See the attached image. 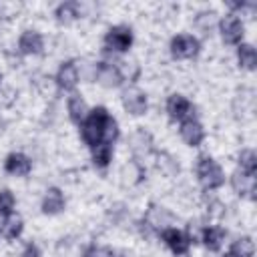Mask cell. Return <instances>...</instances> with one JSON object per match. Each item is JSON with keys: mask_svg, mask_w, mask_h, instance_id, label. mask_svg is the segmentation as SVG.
Segmentation results:
<instances>
[{"mask_svg": "<svg viewBox=\"0 0 257 257\" xmlns=\"http://www.w3.org/2000/svg\"><path fill=\"white\" fill-rule=\"evenodd\" d=\"M128 149L133 153V161L143 163L145 159H149L151 155H155V141L153 135L149 131H145L143 126H139L131 137H128Z\"/></svg>", "mask_w": 257, "mask_h": 257, "instance_id": "5b68a950", "label": "cell"}, {"mask_svg": "<svg viewBox=\"0 0 257 257\" xmlns=\"http://www.w3.org/2000/svg\"><path fill=\"white\" fill-rule=\"evenodd\" d=\"M207 213H209V217H213V219H221V217L225 215V205H223L221 201H217V199H211Z\"/></svg>", "mask_w": 257, "mask_h": 257, "instance_id": "1f68e13d", "label": "cell"}, {"mask_svg": "<svg viewBox=\"0 0 257 257\" xmlns=\"http://www.w3.org/2000/svg\"><path fill=\"white\" fill-rule=\"evenodd\" d=\"M94 80L98 84H102L104 88H116V86H120L124 82L118 64L106 62V60L96 62V66H94Z\"/></svg>", "mask_w": 257, "mask_h": 257, "instance_id": "ba28073f", "label": "cell"}, {"mask_svg": "<svg viewBox=\"0 0 257 257\" xmlns=\"http://www.w3.org/2000/svg\"><path fill=\"white\" fill-rule=\"evenodd\" d=\"M82 257H122V253L110 249V247H102V245H88L82 251Z\"/></svg>", "mask_w": 257, "mask_h": 257, "instance_id": "f1b7e54d", "label": "cell"}, {"mask_svg": "<svg viewBox=\"0 0 257 257\" xmlns=\"http://www.w3.org/2000/svg\"><path fill=\"white\" fill-rule=\"evenodd\" d=\"M20 257H40V247L36 243H26L24 249H22V255Z\"/></svg>", "mask_w": 257, "mask_h": 257, "instance_id": "d6a6232c", "label": "cell"}, {"mask_svg": "<svg viewBox=\"0 0 257 257\" xmlns=\"http://www.w3.org/2000/svg\"><path fill=\"white\" fill-rule=\"evenodd\" d=\"M104 52H112V54H122L133 46V30L128 26H110L104 34L102 40Z\"/></svg>", "mask_w": 257, "mask_h": 257, "instance_id": "277c9868", "label": "cell"}, {"mask_svg": "<svg viewBox=\"0 0 257 257\" xmlns=\"http://www.w3.org/2000/svg\"><path fill=\"white\" fill-rule=\"evenodd\" d=\"M0 229H2L4 239L14 241V239H18V237L22 235V231H24V221H22L18 215H10V217L4 221V225H2Z\"/></svg>", "mask_w": 257, "mask_h": 257, "instance_id": "603a6c76", "label": "cell"}, {"mask_svg": "<svg viewBox=\"0 0 257 257\" xmlns=\"http://www.w3.org/2000/svg\"><path fill=\"white\" fill-rule=\"evenodd\" d=\"M120 100H122L124 110H126L128 114H133V116H141V114H145L147 108H149L147 94H145V90H141L139 86H128V88H124Z\"/></svg>", "mask_w": 257, "mask_h": 257, "instance_id": "9c48e42d", "label": "cell"}, {"mask_svg": "<svg viewBox=\"0 0 257 257\" xmlns=\"http://www.w3.org/2000/svg\"><path fill=\"white\" fill-rule=\"evenodd\" d=\"M44 48V38L40 32L36 30H24L18 36V52L24 56H32V54H40Z\"/></svg>", "mask_w": 257, "mask_h": 257, "instance_id": "9a60e30c", "label": "cell"}, {"mask_svg": "<svg viewBox=\"0 0 257 257\" xmlns=\"http://www.w3.org/2000/svg\"><path fill=\"white\" fill-rule=\"evenodd\" d=\"M0 122H2V112H0Z\"/></svg>", "mask_w": 257, "mask_h": 257, "instance_id": "d590c367", "label": "cell"}, {"mask_svg": "<svg viewBox=\"0 0 257 257\" xmlns=\"http://www.w3.org/2000/svg\"><path fill=\"white\" fill-rule=\"evenodd\" d=\"M66 110H68V116L74 124H80L84 120V116L88 114V106L78 92H70V96L66 100Z\"/></svg>", "mask_w": 257, "mask_h": 257, "instance_id": "d6986e66", "label": "cell"}, {"mask_svg": "<svg viewBox=\"0 0 257 257\" xmlns=\"http://www.w3.org/2000/svg\"><path fill=\"white\" fill-rule=\"evenodd\" d=\"M159 237H161V241L171 249L173 255L181 257V255H187V253H189L191 241L187 239L185 231H181V229H177V227H169V229H163V231L159 233Z\"/></svg>", "mask_w": 257, "mask_h": 257, "instance_id": "8fae6325", "label": "cell"}, {"mask_svg": "<svg viewBox=\"0 0 257 257\" xmlns=\"http://www.w3.org/2000/svg\"><path fill=\"white\" fill-rule=\"evenodd\" d=\"M237 163H239V169L245 171V173H251L255 175L257 173V155L253 149H243L237 157Z\"/></svg>", "mask_w": 257, "mask_h": 257, "instance_id": "4316f807", "label": "cell"}, {"mask_svg": "<svg viewBox=\"0 0 257 257\" xmlns=\"http://www.w3.org/2000/svg\"><path fill=\"white\" fill-rule=\"evenodd\" d=\"M219 32H221V38L225 44H233V46H239L241 40H243V34H245V26L241 22V18L237 14H227L219 20Z\"/></svg>", "mask_w": 257, "mask_h": 257, "instance_id": "8992f818", "label": "cell"}, {"mask_svg": "<svg viewBox=\"0 0 257 257\" xmlns=\"http://www.w3.org/2000/svg\"><path fill=\"white\" fill-rule=\"evenodd\" d=\"M0 84H2V70H0Z\"/></svg>", "mask_w": 257, "mask_h": 257, "instance_id": "e575fe53", "label": "cell"}, {"mask_svg": "<svg viewBox=\"0 0 257 257\" xmlns=\"http://www.w3.org/2000/svg\"><path fill=\"white\" fill-rule=\"evenodd\" d=\"M225 237H227V231L223 227H219V225H207L203 229V233H201V241L199 243H203L205 249H209V251H219L221 245H223V241H225Z\"/></svg>", "mask_w": 257, "mask_h": 257, "instance_id": "ac0fdd59", "label": "cell"}, {"mask_svg": "<svg viewBox=\"0 0 257 257\" xmlns=\"http://www.w3.org/2000/svg\"><path fill=\"white\" fill-rule=\"evenodd\" d=\"M195 171H197V179L199 183L203 185L205 191H215L219 187H223L225 183V173L223 169L217 165V161L209 155H199L197 157V165H195Z\"/></svg>", "mask_w": 257, "mask_h": 257, "instance_id": "7a4b0ae2", "label": "cell"}, {"mask_svg": "<svg viewBox=\"0 0 257 257\" xmlns=\"http://www.w3.org/2000/svg\"><path fill=\"white\" fill-rule=\"evenodd\" d=\"M221 257H235V255H233V253H231V251H227V253H223V255H221Z\"/></svg>", "mask_w": 257, "mask_h": 257, "instance_id": "836d02e7", "label": "cell"}, {"mask_svg": "<svg viewBox=\"0 0 257 257\" xmlns=\"http://www.w3.org/2000/svg\"><path fill=\"white\" fill-rule=\"evenodd\" d=\"M179 135H181L185 145L199 147L203 143V139H205V128H203V124L195 116H189V118L179 122Z\"/></svg>", "mask_w": 257, "mask_h": 257, "instance_id": "4fadbf2b", "label": "cell"}, {"mask_svg": "<svg viewBox=\"0 0 257 257\" xmlns=\"http://www.w3.org/2000/svg\"><path fill=\"white\" fill-rule=\"evenodd\" d=\"M108 118H110V114L104 106H94V108L88 110L84 120L78 124L80 126V137L90 149H94L98 145H106L104 143V128H106Z\"/></svg>", "mask_w": 257, "mask_h": 257, "instance_id": "6da1fadb", "label": "cell"}, {"mask_svg": "<svg viewBox=\"0 0 257 257\" xmlns=\"http://www.w3.org/2000/svg\"><path fill=\"white\" fill-rule=\"evenodd\" d=\"M175 223V215L167 209V207H161V205H151L145 213V217L139 221V229L143 235H151V233H161L163 229H169L173 227Z\"/></svg>", "mask_w": 257, "mask_h": 257, "instance_id": "3957f363", "label": "cell"}, {"mask_svg": "<svg viewBox=\"0 0 257 257\" xmlns=\"http://www.w3.org/2000/svg\"><path fill=\"white\" fill-rule=\"evenodd\" d=\"M193 24H195V28H197L203 36H209V34H213V30L219 26V16H217V12H213V10H203V12H199V14L195 16Z\"/></svg>", "mask_w": 257, "mask_h": 257, "instance_id": "44dd1931", "label": "cell"}, {"mask_svg": "<svg viewBox=\"0 0 257 257\" xmlns=\"http://www.w3.org/2000/svg\"><path fill=\"white\" fill-rule=\"evenodd\" d=\"M231 187H233V191H235L239 197L255 199V187H257L255 175L237 169V171L231 175Z\"/></svg>", "mask_w": 257, "mask_h": 257, "instance_id": "5bb4252c", "label": "cell"}, {"mask_svg": "<svg viewBox=\"0 0 257 257\" xmlns=\"http://www.w3.org/2000/svg\"><path fill=\"white\" fill-rule=\"evenodd\" d=\"M157 167H159V171H161L163 175H167V177L179 175V163H177V159H175L173 155H169L167 151L157 153Z\"/></svg>", "mask_w": 257, "mask_h": 257, "instance_id": "cb8c5ba5", "label": "cell"}, {"mask_svg": "<svg viewBox=\"0 0 257 257\" xmlns=\"http://www.w3.org/2000/svg\"><path fill=\"white\" fill-rule=\"evenodd\" d=\"M90 151H92V163H94V167L106 169L110 165V161H112V145H98V147H94Z\"/></svg>", "mask_w": 257, "mask_h": 257, "instance_id": "484cf974", "label": "cell"}, {"mask_svg": "<svg viewBox=\"0 0 257 257\" xmlns=\"http://www.w3.org/2000/svg\"><path fill=\"white\" fill-rule=\"evenodd\" d=\"M0 235H2V229H0Z\"/></svg>", "mask_w": 257, "mask_h": 257, "instance_id": "8d00e7d4", "label": "cell"}, {"mask_svg": "<svg viewBox=\"0 0 257 257\" xmlns=\"http://www.w3.org/2000/svg\"><path fill=\"white\" fill-rule=\"evenodd\" d=\"M171 54L179 60H185V58H193L199 54L201 50V42L199 38H195L193 34H177L171 38Z\"/></svg>", "mask_w": 257, "mask_h": 257, "instance_id": "52a82bcc", "label": "cell"}, {"mask_svg": "<svg viewBox=\"0 0 257 257\" xmlns=\"http://www.w3.org/2000/svg\"><path fill=\"white\" fill-rule=\"evenodd\" d=\"M4 171L12 177H28L32 171V161L24 153H10L4 159Z\"/></svg>", "mask_w": 257, "mask_h": 257, "instance_id": "2e32d148", "label": "cell"}, {"mask_svg": "<svg viewBox=\"0 0 257 257\" xmlns=\"http://www.w3.org/2000/svg\"><path fill=\"white\" fill-rule=\"evenodd\" d=\"M237 62L245 70H255V66H257V52H255L253 44L241 42L237 46Z\"/></svg>", "mask_w": 257, "mask_h": 257, "instance_id": "7402d4cb", "label": "cell"}, {"mask_svg": "<svg viewBox=\"0 0 257 257\" xmlns=\"http://www.w3.org/2000/svg\"><path fill=\"white\" fill-rule=\"evenodd\" d=\"M14 207H16V199H14L12 191L0 189V217L8 219L10 215H14Z\"/></svg>", "mask_w": 257, "mask_h": 257, "instance_id": "83f0119b", "label": "cell"}, {"mask_svg": "<svg viewBox=\"0 0 257 257\" xmlns=\"http://www.w3.org/2000/svg\"><path fill=\"white\" fill-rule=\"evenodd\" d=\"M205 227H207V225H203V221H199V219L189 221L187 231H185L187 239H189L191 243H199V241H201V233H203V229H205Z\"/></svg>", "mask_w": 257, "mask_h": 257, "instance_id": "f546056e", "label": "cell"}, {"mask_svg": "<svg viewBox=\"0 0 257 257\" xmlns=\"http://www.w3.org/2000/svg\"><path fill=\"white\" fill-rule=\"evenodd\" d=\"M66 207V199H64V193L58 189V187H50L46 189L44 197H42V203H40V209L44 215H58L62 213Z\"/></svg>", "mask_w": 257, "mask_h": 257, "instance_id": "e0dca14e", "label": "cell"}, {"mask_svg": "<svg viewBox=\"0 0 257 257\" xmlns=\"http://www.w3.org/2000/svg\"><path fill=\"white\" fill-rule=\"evenodd\" d=\"M80 80V68H78V62L76 60H64L60 66H58V72L54 76V82L60 90H74L76 84Z\"/></svg>", "mask_w": 257, "mask_h": 257, "instance_id": "30bf717a", "label": "cell"}, {"mask_svg": "<svg viewBox=\"0 0 257 257\" xmlns=\"http://www.w3.org/2000/svg\"><path fill=\"white\" fill-rule=\"evenodd\" d=\"M165 108H167L169 118L179 120V122H181V120H185V118H189V116H193V112H195V108H193L191 100H189L187 96L179 94V92H173V94L167 98Z\"/></svg>", "mask_w": 257, "mask_h": 257, "instance_id": "7c38bea8", "label": "cell"}, {"mask_svg": "<svg viewBox=\"0 0 257 257\" xmlns=\"http://www.w3.org/2000/svg\"><path fill=\"white\" fill-rule=\"evenodd\" d=\"M118 68H120V74H122V80H131L135 82L139 78V66L135 62H118Z\"/></svg>", "mask_w": 257, "mask_h": 257, "instance_id": "4dcf8cb0", "label": "cell"}, {"mask_svg": "<svg viewBox=\"0 0 257 257\" xmlns=\"http://www.w3.org/2000/svg\"><path fill=\"white\" fill-rule=\"evenodd\" d=\"M235 257H253L255 253V243L251 237L243 235V237H237L233 243H231V249H229Z\"/></svg>", "mask_w": 257, "mask_h": 257, "instance_id": "d4e9b609", "label": "cell"}, {"mask_svg": "<svg viewBox=\"0 0 257 257\" xmlns=\"http://www.w3.org/2000/svg\"><path fill=\"white\" fill-rule=\"evenodd\" d=\"M54 16H56L58 22L68 24V22H72V20H76V18L82 16V6H80V2H74V0H70V2H62V4L56 6Z\"/></svg>", "mask_w": 257, "mask_h": 257, "instance_id": "ffe728a7", "label": "cell"}]
</instances>
